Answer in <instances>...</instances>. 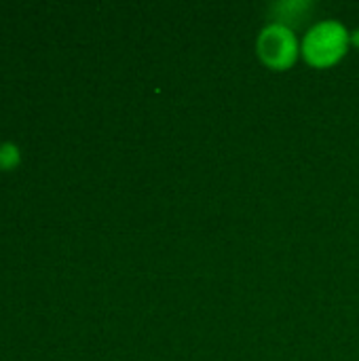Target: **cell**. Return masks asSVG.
<instances>
[{
	"mask_svg": "<svg viewBox=\"0 0 359 361\" xmlns=\"http://www.w3.org/2000/svg\"><path fill=\"white\" fill-rule=\"evenodd\" d=\"M256 53L269 70L284 72L296 63L300 55V47L292 27H286L281 23H271L258 34Z\"/></svg>",
	"mask_w": 359,
	"mask_h": 361,
	"instance_id": "2",
	"label": "cell"
},
{
	"mask_svg": "<svg viewBox=\"0 0 359 361\" xmlns=\"http://www.w3.org/2000/svg\"><path fill=\"white\" fill-rule=\"evenodd\" d=\"M349 44H351L349 30L336 19H326L315 23L305 34L300 53L311 68L326 70L336 66L341 59H345V55L349 53Z\"/></svg>",
	"mask_w": 359,
	"mask_h": 361,
	"instance_id": "1",
	"label": "cell"
},
{
	"mask_svg": "<svg viewBox=\"0 0 359 361\" xmlns=\"http://www.w3.org/2000/svg\"><path fill=\"white\" fill-rule=\"evenodd\" d=\"M19 163V150L13 144L0 146V167L2 169H13Z\"/></svg>",
	"mask_w": 359,
	"mask_h": 361,
	"instance_id": "3",
	"label": "cell"
}]
</instances>
